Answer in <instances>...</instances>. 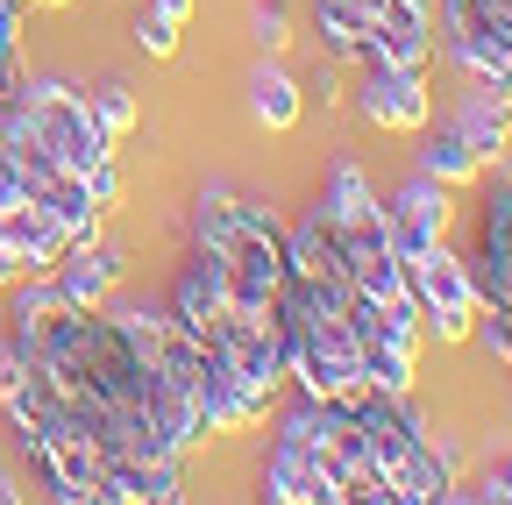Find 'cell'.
I'll return each instance as SVG.
<instances>
[{"label":"cell","instance_id":"cell-2","mask_svg":"<svg viewBox=\"0 0 512 505\" xmlns=\"http://www.w3.org/2000/svg\"><path fill=\"white\" fill-rule=\"evenodd\" d=\"M22 107H29L36 150H43L57 171L86 178L93 164H107V157H114V136H107V121L93 114V100H86L72 79H22Z\"/></svg>","mask_w":512,"mask_h":505},{"label":"cell","instance_id":"cell-27","mask_svg":"<svg viewBox=\"0 0 512 505\" xmlns=\"http://www.w3.org/2000/svg\"><path fill=\"white\" fill-rule=\"evenodd\" d=\"M150 15H164L171 29H185V15H192V0H150Z\"/></svg>","mask_w":512,"mask_h":505},{"label":"cell","instance_id":"cell-16","mask_svg":"<svg viewBox=\"0 0 512 505\" xmlns=\"http://www.w3.org/2000/svg\"><path fill=\"white\" fill-rule=\"evenodd\" d=\"M299 114H306L299 79L278 65V57H264V65L249 72V121H256V129H271V136H285V129H299Z\"/></svg>","mask_w":512,"mask_h":505},{"label":"cell","instance_id":"cell-17","mask_svg":"<svg viewBox=\"0 0 512 505\" xmlns=\"http://www.w3.org/2000/svg\"><path fill=\"white\" fill-rule=\"evenodd\" d=\"M420 143H413V171H427V178H441L448 185V193H456V185H477L484 178V164H477V150L456 136V129H448V121H441V129L427 136V129H413Z\"/></svg>","mask_w":512,"mask_h":505},{"label":"cell","instance_id":"cell-20","mask_svg":"<svg viewBox=\"0 0 512 505\" xmlns=\"http://www.w3.org/2000/svg\"><path fill=\"white\" fill-rule=\"evenodd\" d=\"M470 342L484 349V356H498V363H512V306H477V321H470Z\"/></svg>","mask_w":512,"mask_h":505},{"label":"cell","instance_id":"cell-8","mask_svg":"<svg viewBox=\"0 0 512 505\" xmlns=\"http://www.w3.org/2000/svg\"><path fill=\"white\" fill-rule=\"evenodd\" d=\"M356 114L370 129H427L434 114V93H427V72H392V65H363V86H356Z\"/></svg>","mask_w":512,"mask_h":505},{"label":"cell","instance_id":"cell-11","mask_svg":"<svg viewBox=\"0 0 512 505\" xmlns=\"http://www.w3.org/2000/svg\"><path fill=\"white\" fill-rule=\"evenodd\" d=\"M121 249L114 242H64V257L50 264V278L64 285V299H72V306H107L114 299V285H121Z\"/></svg>","mask_w":512,"mask_h":505},{"label":"cell","instance_id":"cell-23","mask_svg":"<svg viewBox=\"0 0 512 505\" xmlns=\"http://www.w3.org/2000/svg\"><path fill=\"white\" fill-rule=\"evenodd\" d=\"M136 50H143V57H171V50H178V29H171L164 15H143V22H136Z\"/></svg>","mask_w":512,"mask_h":505},{"label":"cell","instance_id":"cell-4","mask_svg":"<svg viewBox=\"0 0 512 505\" xmlns=\"http://www.w3.org/2000/svg\"><path fill=\"white\" fill-rule=\"evenodd\" d=\"M441 36H448V65L463 79L512 100V36L484 0H441Z\"/></svg>","mask_w":512,"mask_h":505},{"label":"cell","instance_id":"cell-28","mask_svg":"<svg viewBox=\"0 0 512 505\" xmlns=\"http://www.w3.org/2000/svg\"><path fill=\"white\" fill-rule=\"evenodd\" d=\"M15 200H22V178H15L8 157H0V207H15Z\"/></svg>","mask_w":512,"mask_h":505},{"label":"cell","instance_id":"cell-24","mask_svg":"<svg viewBox=\"0 0 512 505\" xmlns=\"http://www.w3.org/2000/svg\"><path fill=\"white\" fill-rule=\"evenodd\" d=\"M86 193H93V207H100V214H107V207H121V171H114V157L86 171Z\"/></svg>","mask_w":512,"mask_h":505},{"label":"cell","instance_id":"cell-12","mask_svg":"<svg viewBox=\"0 0 512 505\" xmlns=\"http://www.w3.org/2000/svg\"><path fill=\"white\" fill-rule=\"evenodd\" d=\"M448 129H456V136L477 150V164L491 171L498 157H512V100L470 79V93L456 100V114H448Z\"/></svg>","mask_w":512,"mask_h":505},{"label":"cell","instance_id":"cell-3","mask_svg":"<svg viewBox=\"0 0 512 505\" xmlns=\"http://www.w3.org/2000/svg\"><path fill=\"white\" fill-rule=\"evenodd\" d=\"M406 292H413L420 328H427L434 342H470V321H477L484 299H477L470 264H463L448 242H427V249H413V257H406Z\"/></svg>","mask_w":512,"mask_h":505},{"label":"cell","instance_id":"cell-15","mask_svg":"<svg viewBox=\"0 0 512 505\" xmlns=\"http://www.w3.org/2000/svg\"><path fill=\"white\" fill-rule=\"evenodd\" d=\"M264 498H278V505H335L328 484H320V470H313V456L299 441H285V434H271V449H264Z\"/></svg>","mask_w":512,"mask_h":505},{"label":"cell","instance_id":"cell-18","mask_svg":"<svg viewBox=\"0 0 512 505\" xmlns=\"http://www.w3.org/2000/svg\"><path fill=\"white\" fill-rule=\"evenodd\" d=\"M313 22H320V50L335 65H356L363 72V43H370V15L356 0H313Z\"/></svg>","mask_w":512,"mask_h":505},{"label":"cell","instance_id":"cell-26","mask_svg":"<svg viewBox=\"0 0 512 505\" xmlns=\"http://www.w3.org/2000/svg\"><path fill=\"white\" fill-rule=\"evenodd\" d=\"M36 264L29 257H15V249H0V285H15V278H29Z\"/></svg>","mask_w":512,"mask_h":505},{"label":"cell","instance_id":"cell-7","mask_svg":"<svg viewBox=\"0 0 512 505\" xmlns=\"http://www.w3.org/2000/svg\"><path fill=\"white\" fill-rule=\"evenodd\" d=\"M363 65L427 72V65H434V0H384V8L370 15Z\"/></svg>","mask_w":512,"mask_h":505},{"label":"cell","instance_id":"cell-22","mask_svg":"<svg viewBox=\"0 0 512 505\" xmlns=\"http://www.w3.org/2000/svg\"><path fill=\"white\" fill-rule=\"evenodd\" d=\"M249 29H256V43H264V50H285V43H292L285 0H256V8H249Z\"/></svg>","mask_w":512,"mask_h":505},{"label":"cell","instance_id":"cell-21","mask_svg":"<svg viewBox=\"0 0 512 505\" xmlns=\"http://www.w3.org/2000/svg\"><path fill=\"white\" fill-rule=\"evenodd\" d=\"M477 498L512 505V441H484V456H477Z\"/></svg>","mask_w":512,"mask_h":505},{"label":"cell","instance_id":"cell-13","mask_svg":"<svg viewBox=\"0 0 512 505\" xmlns=\"http://www.w3.org/2000/svg\"><path fill=\"white\" fill-rule=\"evenodd\" d=\"M313 214L328 221L335 235H349V228H370V221H384V207H377V185L363 178V164H356V157H335V164H328V185H320Z\"/></svg>","mask_w":512,"mask_h":505},{"label":"cell","instance_id":"cell-29","mask_svg":"<svg viewBox=\"0 0 512 505\" xmlns=\"http://www.w3.org/2000/svg\"><path fill=\"white\" fill-rule=\"evenodd\" d=\"M15 498H29V491H22V477H15V470H0V505H15Z\"/></svg>","mask_w":512,"mask_h":505},{"label":"cell","instance_id":"cell-19","mask_svg":"<svg viewBox=\"0 0 512 505\" xmlns=\"http://www.w3.org/2000/svg\"><path fill=\"white\" fill-rule=\"evenodd\" d=\"M86 100H93V114L107 121V136H114V143H121V136H128V129H136V121H143V107H136V93H128L121 79H100V86H93Z\"/></svg>","mask_w":512,"mask_h":505},{"label":"cell","instance_id":"cell-6","mask_svg":"<svg viewBox=\"0 0 512 505\" xmlns=\"http://www.w3.org/2000/svg\"><path fill=\"white\" fill-rule=\"evenodd\" d=\"M498 185H491V200H484V221H477V249H470V278H477V299L491 306H512V157L491 164Z\"/></svg>","mask_w":512,"mask_h":505},{"label":"cell","instance_id":"cell-10","mask_svg":"<svg viewBox=\"0 0 512 505\" xmlns=\"http://www.w3.org/2000/svg\"><path fill=\"white\" fill-rule=\"evenodd\" d=\"M228 306H235V292H228V278H221L207 257H192V264L178 271V285H171V321H178L192 342H214L221 321H228Z\"/></svg>","mask_w":512,"mask_h":505},{"label":"cell","instance_id":"cell-1","mask_svg":"<svg viewBox=\"0 0 512 505\" xmlns=\"http://www.w3.org/2000/svg\"><path fill=\"white\" fill-rule=\"evenodd\" d=\"M192 257L228 278L235 306H271L285 292V228L228 185H207L192 200Z\"/></svg>","mask_w":512,"mask_h":505},{"label":"cell","instance_id":"cell-9","mask_svg":"<svg viewBox=\"0 0 512 505\" xmlns=\"http://www.w3.org/2000/svg\"><path fill=\"white\" fill-rule=\"evenodd\" d=\"M448 221H456V200H448V185L427 178V171H413L392 193V207H384V228H392L399 257H413V249H427V242H448Z\"/></svg>","mask_w":512,"mask_h":505},{"label":"cell","instance_id":"cell-25","mask_svg":"<svg viewBox=\"0 0 512 505\" xmlns=\"http://www.w3.org/2000/svg\"><path fill=\"white\" fill-rule=\"evenodd\" d=\"M22 377H29V356H22V342H15V335H0V399H8V392L22 385Z\"/></svg>","mask_w":512,"mask_h":505},{"label":"cell","instance_id":"cell-5","mask_svg":"<svg viewBox=\"0 0 512 505\" xmlns=\"http://www.w3.org/2000/svg\"><path fill=\"white\" fill-rule=\"evenodd\" d=\"M249 392H264V399H278V385H285V342H278V313L271 306H228V321H221V335L207 342Z\"/></svg>","mask_w":512,"mask_h":505},{"label":"cell","instance_id":"cell-14","mask_svg":"<svg viewBox=\"0 0 512 505\" xmlns=\"http://www.w3.org/2000/svg\"><path fill=\"white\" fill-rule=\"evenodd\" d=\"M64 221L50 214V207H36V200H15V207H0V249H15V257H29L36 271H50L57 257H64Z\"/></svg>","mask_w":512,"mask_h":505}]
</instances>
